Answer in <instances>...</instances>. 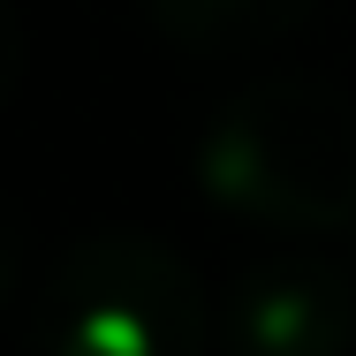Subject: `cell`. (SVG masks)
<instances>
[{
	"instance_id": "6da1fadb",
	"label": "cell",
	"mask_w": 356,
	"mask_h": 356,
	"mask_svg": "<svg viewBox=\"0 0 356 356\" xmlns=\"http://www.w3.org/2000/svg\"><path fill=\"white\" fill-rule=\"evenodd\" d=\"M197 182L220 213L281 235L356 227V99L326 76L243 83L197 137Z\"/></svg>"
},
{
	"instance_id": "7a4b0ae2",
	"label": "cell",
	"mask_w": 356,
	"mask_h": 356,
	"mask_svg": "<svg viewBox=\"0 0 356 356\" xmlns=\"http://www.w3.org/2000/svg\"><path fill=\"white\" fill-rule=\"evenodd\" d=\"M38 356H205V288L159 235H83L31 303Z\"/></svg>"
},
{
	"instance_id": "3957f363",
	"label": "cell",
	"mask_w": 356,
	"mask_h": 356,
	"mask_svg": "<svg viewBox=\"0 0 356 356\" xmlns=\"http://www.w3.org/2000/svg\"><path fill=\"white\" fill-rule=\"evenodd\" d=\"M220 341H227V356H349L356 288L341 266H326L311 250L250 258L227 288Z\"/></svg>"
},
{
	"instance_id": "277c9868",
	"label": "cell",
	"mask_w": 356,
	"mask_h": 356,
	"mask_svg": "<svg viewBox=\"0 0 356 356\" xmlns=\"http://www.w3.org/2000/svg\"><path fill=\"white\" fill-rule=\"evenodd\" d=\"M144 15L182 54H258L281 46L311 15V0H144Z\"/></svg>"
}]
</instances>
